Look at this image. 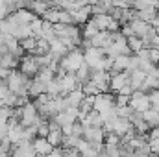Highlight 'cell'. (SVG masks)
<instances>
[{
	"mask_svg": "<svg viewBox=\"0 0 159 157\" xmlns=\"http://www.w3.org/2000/svg\"><path fill=\"white\" fill-rule=\"evenodd\" d=\"M72 135L78 137V139H83V135H85V126H83L80 120H76V122L72 124Z\"/></svg>",
	"mask_w": 159,
	"mask_h": 157,
	"instance_id": "27",
	"label": "cell"
},
{
	"mask_svg": "<svg viewBox=\"0 0 159 157\" xmlns=\"http://www.w3.org/2000/svg\"><path fill=\"white\" fill-rule=\"evenodd\" d=\"M67 100H69V104H70V107H78L81 105V102L85 100V94H83V91L78 89V91H72L70 94H67Z\"/></svg>",
	"mask_w": 159,
	"mask_h": 157,
	"instance_id": "18",
	"label": "cell"
},
{
	"mask_svg": "<svg viewBox=\"0 0 159 157\" xmlns=\"http://www.w3.org/2000/svg\"><path fill=\"white\" fill-rule=\"evenodd\" d=\"M37 79L43 81V83L46 85V83H50V81H54V79H56V72H54V70H50V69H41L39 74H37Z\"/></svg>",
	"mask_w": 159,
	"mask_h": 157,
	"instance_id": "25",
	"label": "cell"
},
{
	"mask_svg": "<svg viewBox=\"0 0 159 157\" xmlns=\"http://www.w3.org/2000/svg\"><path fill=\"white\" fill-rule=\"evenodd\" d=\"M143 118H144V122L148 124V128H150V129H157V128H159V113L156 111V109L146 111V113L143 115Z\"/></svg>",
	"mask_w": 159,
	"mask_h": 157,
	"instance_id": "17",
	"label": "cell"
},
{
	"mask_svg": "<svg viewBox=\"0 0 159 157\" xmlns=\"http://www.w3.org/2000/svg\"><path fill=\"white\" fill-rule=\"evenodd\" d=\"M113 9V2H94L91 4V11L93 17H100V15H109Z\"/></svg>",
	"mask_w": 159,
	"mask_h": 157,
	"instance_id": "11",
	"label": "cell"
},
{
	"mask_svg": "<svg viewBox=\"0 0 159 157\" xmlns=\"http://www.w3.org/2000/svg\"><path fill=\"white\" fill-rule=\"evenodd\" d=\"M148 98H150L152 109H157V107H159V89H157V91H154L152 94H148Z\"/></svg>",
	"mask_w": 159,
	"mask_h": 157,
	"instance_id": "31",
	"label": "cell"
},
{
	"mask_svg": "<svg viewBox=\"0 0 159 157\" xmlns=\"http://www.w3.org/2000/svg\"><path fill=\"white\" fill-rule=\"evenodd\" d=\"M44 94V83L43 81H39V79H32V83H30V89H28V98L34 102L35 98H39V96H43Z\"/></svg>",
	"mask_w": 159,
	"mask_h": 157,
	"instance_id": "13",
	"label": "cell"
},
{
	"mask_svg": "<svg viewBox=\"0 0 159 157\" xmlns=\"http://www.w3.org/2000/svg\"><path fill=\"white\" fill-rule=\"evenodd\" d=\"M81 91H83V94H85L87 98H96L98 94H102V92H100V89L96 87V83H93V81L85 83V85L81 87Z\"/></svg>",
	"mask_w": 159,
	"mask_h": 157,
	"instance_id": "21",
	"label": "cell"
},
{
	"mask_svg": "<svg viewBox=\"0 0 159 157\" xmlns=\"http://www.w3.org/2000/svg\"><path fill=\"white\" fill-rule=\"evenodd\" d=\"M74 76H76V79L80 81V85L83 87L85 83H89V81H91V69H89L87 65H83V67L80 69L78 72L74 74Z\"/></svg>",
	"mask_w": 159,
	"mask_h": 157,
	"instance_id": "19",
	"label": "cell"
},
{
	"mask_svg": "<svg viewBox=\"0 0 159 157\" xmlns=\"http://www.w3.org/2000/svg\"><path fill=\"white\" fill-rule=\"evenodd\" d=\"M93 19V11H91V4H87V6H83L81 9L78 11H74L72 13V22H74V26H85L89 20Z\"/></svg>",
	"mask_w": 159,
	"mask_h": 157,
	"instance_id": "7",
	"label": "cell"
},
{
	"mask_svg": "<svg viewBox=\"0 0 159 157\" xmlns=\"http://www.w3.org/2000/svg\"><path fill=\"white\" fill-rule=\"evenodd\" d=\"M98 34H100V28L96 26V22H94L93 19H91L85 26H81V37L85 41H93Z\"/></svg>",
	"mask_w": 159,
	"mask_h": 157,
	"instance_id": "10",
	"label": "cell"
},
{
	"mask_svg": "<svg viewBox=\"0 0 159 157\" xmlns=\"http://www.w3.org/2000/svg\"><path fill=\"white\" fill-rule=\"evenodd\" d=\"M150 150L154 155H159V141H150Z\"/></svg>",
	"mask_w": 159,
	"mask_h": 157,
	"instance_id": "32",
	"label": "cell"
},
{
	"mask_svg": "<svg viewBox=\"0 0 159 157\" xmlns=\"http://www.w3.org/2000/svg\"><path fill=\"white\" fill-rule=\"evenodd\" d=\"M146 76H148V74H144L143 70H133V72H129V85H131V89H133V91H141V87H143Z\"/></svg>",
	"mask_w": 159,
	"mask_h": 157,
	"instance_id": "14",
	"label": "cell"
},
{
	"mask_svg": "<svg viewBox=\"0 0 159 157\" xmlns=\"http://www.w3.org/2000/svg\"><path fill=\"white\" fill-rule=\"evenodd\" d=\"M115 96L113 92H104V94H98L94 98V111L100 113V115H106L109 113L111 109H115Z\"/></svg>",
	"mask_w": 159,
	"mask_h": 157,
	"instance_id": "2",
	"label": "cell"
},
{
	"mask_svg": "<svg viewBox=\"0 0 159 157\" xmlns=\"http://www.w3.org/2000/svg\"><path fill=\"white\" fill-rule=\"evenodd\" d=\"M111 74H113V72H111ZM126 85H129V70H128V72H122V74H113L111 83H109V91H111L113 94H119Z\"/></svg>",
	"mask_w": 159,
	"mask_h": 157,
	"instance_id": "6",
	"label": "cell"
},
{
	"mask_svg": "<svg viewBox=\"0 0 159 157\" xmlns=\"http://www.w3.org/2000/svg\"><path fill=\"white\" fill-rule=\"evenodd\" d=\"M129 26H131V30H133L135 37H139V39H143V37L148 34V30L152 28L150 24H146V22H144V20H141V19L131 20V22H129Z\"/></svg>",
	"mask_w": 159,
	"mask_h": 157,
	"instance_id": "12",
	"label": "cell"
},
{
	"mask_svg": "<svg viewBox=\"0 0 159 157\" xmlns=\"http://www.w3.org/2000/svg\"><path fill=\"white\" fill-rule=\"evenodd\" d=\"M56 79H57V83H59L61 96H67V94H70L72 91L81 89V85H80V81L76 79L74 74H67V76H63V78H56Z\"/></svg>",
	"mask_w": 159,
	"mask_h": 157,
	"instance_id": "5",
	"label": "cell"
},
{
	"mask_svg": "<svg viewBox=\"0 0 159 157\" xmlns=\"http://www.w3.org/2000/svg\"><path fill=\"white\" fill-rule=\"evenodd\" d=\"M150 157H159V155H154V154H152V155H150Z\"/></svg>",
	"mask_w": 159,
	"mask_h": 157,
	"instance_id": "34",
	"label": "cell"
},
{
	"mask_svg": "<svg viewBox=\"0 0 159 157\" xmlns=\"http://www.w3.org/2000/svg\"><path fill=\"white\" fill-rule=\"evenodd\" d=\"M11 35H13L15 39L20 43V41H24V39H28V37H32V28H30L28 24H17V26L13 28Z\"/></svg>",
	"mask_w": 159,
	"mask_h": 157,
	"instance_id": "15",
	"label": "cell"
},
{
	"mask_svg": "<svg viewBox=\"0 0 159 157\" xmlns=\"http://www.w3.org/2000/svg\"><path fill=\"white\" fill-rule=\"evenodd\" d=\"M157 35H159V28H157Z\"/></svg>",
	"mask_w": 159,
	"mask_h": 157,
	"instance_id": "35",
	"label": "cell"
},
{
	"mask_svg": "<svg viewBox=\"0 0 159 157\" xmlns=\"http://www.w3.org/2000/svg\"><path fill=\"white\" fill-rule=\"evenodd\" d=\"M52 120H54V122H56L57 126H61V128H65V126H72V124L76 122L74 118L70 117V115H67V113H59L57 117L52 118Z\"/></svg>",
	"mask_w": 159,
	"mask_h": 157,
	"instance_id": "24",
	"label": "cell"
},
{
	"mask_svg": "<svg viewBox=\"0 0 159 157\" xmlns=\"http://www.w3.org/2000/svg\"><path fill=\"white\" fill-rule=\"evenodd\" d=\"M129 100L131 98H128V96H122V94H117L115 96V107H128L129 105Z\"/></svg>",
	"mask_w": 159,
	"mask_h": 157,
	"instance_id": "29",
	"label": "cell"
},
{
	"mask_svg": "<svg viewBox=\"0 0 159 157\" xmlns=\"http://www.w3.org/2000/svg\"><path fill=\"white\" fill-rule=\"evenodd\" d=\"M129 107L133 111H137V113H143V115L146 111H150L152 109V104H150L148 94H144L143 91H135L133 96H131V100H129Z\"/></svg>",
	"mask_w": 159,
	"mask_h": 157,
	"instance_id": "3",
	"label": "cell"
},
{
	"mask_svg": "<svg viewBox=\"0 0 159 157\" xmlns=\"http://www.w3.org/2000/svg\"><path fill=\"white\" fill-rule=\"evenodd\" d=\"M9 142L17 146L20 141H24V126L22 124H9Z\"/></svg>",
	"mask_w": 159,
	"mask_h": 157,
	"instance_id": "8",
	"label": "cell"
},
{
	"mask_svg": "<svg viewBox=\"0 0 159 157\" xmlns=\"http://www.w3.org/2000/svg\"><path fill=\"white\" fill-rule=\"evenodd\" d=\"M43 20L44 22H50V24H59V9H56V7H52V9H48L44 15H43Z\"/></svg>",
	"mask_w": 159,
	"mask_h": 157,
	"instance_id": "22",
	"label": "cell"
},
{
	"mask_svg": "<svg viewBox=\"0 0 159 157\" xmlns=\"http://www.w3.org/2000/svg\"><path fill=\"white\" fill-rule=\"evenodd\" d=\"M13 109L15 107H7V105H0V122H9L13 117Z\"/></svg>",
	"mask_w": 159,
	"mask_h": 157,
	"instance_id": "26",
	"label": "cell"
},
{
	"mask_svg": "<svg viewBox=\"0 0 159 157\" xmlns=\"http://www.w3.org/2000/svg\"><path fill=\"white\" fill-rule=\"evenodd\" d=\"M19 70H20V74H24L26 78L35 79V78H37V74H39V70H41L39 63H37V57H35V56H30V54H26V56L20 59Z\"/></svg>",
	"mask_w": 159,
	"mask_h": 157,
	"instance_id": "1",
	"label": "cell"
},
{
	"mask_svg": "<svg viewBox=\"0 0 159 157\" xmlns=\"http://www.w3.org/2000/svg\"><path fill=\"white\" fill-rule=\"evenodd\" d=\"M32 56H35V57L50 56V43H48L46 39H37V46H35V50H34Z\"/></svg>",
	"mask_w": 159,
	"mask_h": 157,
	"instance_id": "16",
	"label": "cell"
},
{
	"mask_svg": "<svg viewBox=\"0 0 159 157\" xmlns=\"http://www.w3.org/2000/svg\"><path fill=\"white\" fill-rule=\"evenodd\" d=\"M34 150H35L37 155H43V157H48L54 152V148H52V144L48 142V139H39V137L34 141Z\"/></svg>",
	"mask_w": 159,
	"mask_h": 157,
	"instance_id": "9",
	"label": "cell"
},
{
	"mask_svg": "<svg viewBox=\"0 0 159 157\" xmlns=\"http://www.w3.org/2000/svg\"><path fill=\"white\" fill-rule=\"evenodd\" d=\"M128 48L133 52V56H137V54H141L144 50V43L139 37H131V39H128Z\"/></svg>",
	"mask_w": 159,
	"mask_h": 157,
	"instance_id": "20",
	"label": "cell"
},
{
	"mask_svg": "<svg viewBox=\"0 0 159 157\" xmlns=\"http://www.w3.org/2000/svg\"><path fill=\"white\" fill-rule=\"evenodd\" d=\"M83 57H85V65L91 69V70H96L98 65L102 63V59L106 57L104 50L102 48H87L83 52Z\"/></svg>",
	"mask_w": 159,
	"mask_h": 157,
	"instance_id": "4",
	"label": "cell"
},
{
	"mask_svg": "<svg viewBox=\"0 0 159 157\" xmlns=\"http://www.w3.org/2000/svg\"><path fill=\"white\" fill-rule=\"evenodd\" d=\"M19 44H20V48H22L26 54H30V56H32V54H34V50H35V46H37V39H35V37H28V39L20 41Z\"/></svg>",
	"mask_w": 159,
	"mask_h": 157,
	"instance_id": "23",
	"label": "cell"
},
{
	"mask_svg": "<svg viewBox=\"0 0 159 157\" xmlns=\"http://www.w3.org/2000/svg\"><path fill=\"white\" fill-rule=\"evenodd\" d=\"M0 81H2V79H0Z\"/></svg>",
	"mask_w": 159,
	"mask_h": 157,
	"instance_id": "36",
	"label": "cell"
},
{
	"mask_svg": "<svg viewBox=\"0 0 159 157\" xmlns=\"http://www.w3.org/2000/svg\"><path fill=\"white\" fill-rule=\"evenodd\" d=\"M122 139L115 133H106V146H120Z\"/></svg>",
	"mask_w": 159,
	"mask_h": 157,
	"instance_id": "28",
	"label": "cell"
},
{
	"mask_svg": "<svg viewBox=\"0 0 159 157\" xmlns=\"http://www.w3.org/2000/svg\"><path fill=\"white\" fill-rule=\"evenodd\" d=\"M13 155V152H4V150H0V157H11Z\"/></svg>",
	"mask_w": 159,
	"mask_h": 157,
	"instance_id": "33",
	"label": "cell"
},
{
	"mask_svg": "<svg viewBox=\"0 0 159 157\" xmlns=\"http://www.w3.org/2000/svg\"><path fill=\"white\" fill-rule=\"evenodd\" d=\"M7 137H9V124L0 122V141H6Z\"/></svg>",
	"mask_w": 159,
	"mask_h": 157,
	"instance_id": "30",
	"label": "cell"
}]
</instances>
